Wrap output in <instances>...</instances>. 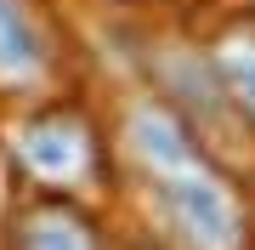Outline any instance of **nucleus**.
<instances>
[{"label": "nucleus", "mask_w": 255, "mask_h": 250, "mask_svg": "<svg viewBox=\"0 0 255 250\" xmlns=\"http://www.w3.org/2000/svg\"><path fill=\"white\" fill-rule=\"evenodd\" d=\"M125 148L136 165L153 222L176 250H244V205L210 165L204 142L164 97H136L125 114Z\"/></svg>", "instance_id": "obj_1"}, {"label": "nucleus", "mask_w": 255, "mask_h": 250, "mask_svg": "<svg viewBox=\"0 0 255 250\" xmlns=\"http://www.w3.org/2000/svg\"><path fill=\"white\" fill-rule=\"evenodd\" d=\"M11 159L23 165L28 182H40L46 194L63 199V194H80L97 176V137H91V125L80 114L51 108V114H34V120L17 125Z\"/></svg>", "instance_id": "obj_2"}, {"label": "nucleus", "mask_w": 255, "mask_h": 250, "mask_svg": "<svg viewBox=\"0 0 255 250\" xmlns=\"http://www.w3.org/2000/svg\"><path fill=\"white\" fill-rule=\"evenodd\" d=\"M51 80V34L34 0H0V85L34 91Z\"/></svg>", "instance_id": "obj_3"}, {"label": "nucleus", "mask_w": 255, "mask_h": 250, "mask_svg": "<svg viewBox=\"0 0 255 250\" xmlns=\"http://www.w3.org/2000/svg\"><path fill=\"white\" fill-rule=\"evenodd\" d=\"M11 250H102V239L68 199H40L28 211H17Z\"/></svg>", "instance_id": "obj_4"}, {"label": "nucleus", "mask_w": 255, "mask_h": 250, "mask_svg": "<svg viewBox=\"0 0 255 250\" xmlns=\"http://www.w3.org/2000/svg\"><path fill=\"white\" fill-rule=\"evenodd\" d=\"M210 63H216V80L221 91L233 97V108L255 120V34L250 28H233V34H221L216 46H210Z\"/></svg>", "instance_id": "obj_5"}]
</instances>
